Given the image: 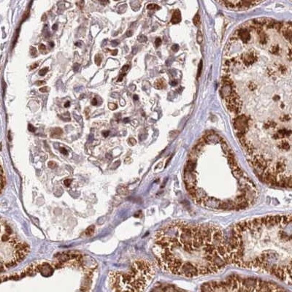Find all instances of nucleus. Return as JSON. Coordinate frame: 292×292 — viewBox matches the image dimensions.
<instances>
[{
  "instance_id": "nucleus-49",
  "label": "nucleus",
  "mask_w": 292,
  "mask_h": 292,
  "mask_svg": "<svg viewBox=\"0 0 292 292\" xmlns=\"http://www.w3.org/2000/svg\"><path fill=\"white\" fill-rule=\"evenodd\" d=\"M50 46H51V47H53L54 46V43L53 42H50Z\"/></svg>"
},
{
  "instance_id": "nucleus-1",
  "label": "nucleus",
  "mask_w": 292,
  "mask_h": 292,
  "mask_svg": "<svg viewBox=\"0 0 292 292\" xmlns=\"http://www.w3.org/2000/svg\"><path fill=\"white\" fill-rule=\"evenodd\" d=\"M153 251L164 272L185 277L215 273L229 264L224 233L212 224L172 222L156 234Z\"/></svg>"
},
{
  "instance_id": "nucleus-51",
  "label": "nucleus",
  "mask_w": 292,
  "mask_h": 292,
  "mask_svg": "<svg viewBox=\"0 0 292 292\" xmlns=\"http://www.w3.org/2000/svg\"><path fill=\"white\" fill-rule=\"evenodd\" d=\"M123 121H124V123H126L129 121V119H124V120H123Z\"/></svg>"
},
{
  "instance_id": "nucleus-35",
  "label": "nucleus",
  "mask_w": 292,
  "mask_h": 292,
  "mask_svg": "<svg viewBox=\"0 0 292 292\" xmlns=\"http://www.w3.org/2000/svg\"><path fill=\"white\" fill-rule=\"evenodd\" d=\"M39 50H40V51H45V45H43V44H40V45H39Z\"/></svg>"
},
{
  "instance_id": "nucleus-23",
  "label": "nucleus",
  "mask_w": 292,
  "mask_h": 292,
  "mask_svg": "<svg viewBox=\"0 0 292 292\" xmlns=\"http://www.w3.org/2000/svg\"><path fill=\"white\" fill-rule=\"evenodd\" d=\"M102 62V57L100 56V55H96L95 57V63L97 66H99L101 64Z\"/></svg>"
},
{
  "instance_id": "nucleus-43",
  "label": "nucleus",
  "mask_w": 292,
  "mask_h": 292,
  "mask_svg": "<svg viewBox=\"0 0 292 292\" xmlns=\"http://www.w3.org/2000/svg\"><path fill=\"white\" fill-rule=\"evenodd\" d=\"M131 35H132V32L131 31H128L127 33H126V36L127 37H131Z\"/></svg>"
},
{
  "instance_id": "nucleus-17",
  "label": "nucleus",
  "mask_w": 292,
  "mask_h": 292,
  "mask_svg": "<svg viewBox=\"0 0 292 292\" xmlns=\"http://www.w3.org/2000/svg\"><path fill=\"white\" fill-rule=\"evenodd\" d=\"M193 24L195 25V26H198L199 25V24H200V17H199V14H196V16L193 17Z\"/></svg>"
},
{
  "instance_id": "nucleus-46",
  "label": "nucleus",
  "mask_w": 292,
  "mask_h": 292,
  "mask_svg": "<svg viewBox=\"0 0 292 292\" xmlns=\"http://www.w3.org/2000/svg\"><path fill=\"white\" fill-rule=\"evenodd\" d=\"M273 99H274V100H275V101H277V100H279V99H280V97H279L278 96H274Z\"/></svg>"
},
{
  "instance_id": "nucleus-11",
  "label": "nucleus",
  "mask_w": 292,
  "mask_h": 292,
  "mask_svg": "<svg viewBox=\"0 0 292 292\" xmlns=\"http://www.w3.org/2000/svg\"><path fill=\"white\" fill-rule=\"evenodd\" d=\"M257 2H258V0H241L240 4L243 7L248 8L251 5L256 4Z\"/></svg>"
},
{
  "instance_id": "nucleus-42",
  "label": "nucleus",
  "mask_w": 292,
  "mask_h": 292,
  "mask_svg": "<svg viewBox=\"0 0 292 292\" xmlns=\"http://www.w3.org/2000/svg\"><path fill=\"white\" fill-rule=\"evenodd\" d=\"M38 65H39V64H38V63L34 64L33 65H32V66H31V69H35L36 67H38Z\"/></svg>"
},
{
  "instance_id": "nucleus-41",
  "label": "nucleus",
  "mask_w": 292,
  "mask_h": 292,
  "mask_svg": "<svg viewBox=\"0 0 292 292\" xmlns=\"http://www.w3.org/2000/svg\"><path fill=\"white\" fill-rule=\"evenodd\" d=\"M288 55V59H289V60L291 61V49H289Z\"/></svg>"
},
{
  "instance_id": "nucleus-48",
  "label": "nucleus",
  "mask_w": 292,
  "mask_h": 292,
  "mask_svg": "<svg viewBox=\"0 0 292 292\" xmlns=\"http://www.w3.org/2000/svg\"><path fill=\"white\" fill-rule=\"evenodd\" d=\"M80 44H81V43H75V45L78 46V47H81V45H80Z\"/></svg>"
},
{
  "instance_id": "nucleus-6",
  "label": "nucleus",
  "mask_w": 292,
  "mask_h": 292,
  "mask_svg": "<svg viewBox=\"0 0 292 292\" xmlns=\"http://www.w3.org/2000/svg\"><path fill=\"white\" fill-rule=\"evenodd\" d=\"M223 83L224 85L221 88V95L223 98L226 99L232 94L234 89L233 86H232V82L228 78H224L223 80Z\"/></svg>"
},
{
  "instance_id": "nucleus-14",
  "label": "nucleus",
  "mask_w": 292,
  "mask_h": 292,
  "mask_svg": "<svg viewBox=\"0 0 292 292\" xmlns=\"http://www.w3.org/2000/svg\"><path fill=\"white\" fill-rule=\"evenodd\" d=\"M129 65H124V66L122 67V69H121V75H120V77H119V79H118V82H120V81L122 80L123 78L124 77V75H126V71L129 69Z\"/></svg>"
},
{
  "instance_id": "nucleus-36",
  "label": "nucleus",
  "mask_w": 292,
  "mask_h": 292,
  "mask_svg": "<svg viewBox=\"0 0 292 292\" xmlns=\"http://www.w3.org/2000/svg\"><path fill=\"white\" fill-rule=\"evenodd\" d=\"M129 143H131V145H135L136 144V140L134 138H130L129 139Z\"/></svg>"
},
{
  "instance_id": "nucleus-19",
  "label": "nucleus",
  "mask_w": 292,
  "mask_h": 292,
  "mask_svg": "<svg viewBox=\"0 0 292 292\" xmlns=\"http://www.w3.org/2000/svg\"><path fill=\"white\" fill-rule=\"evenodd\" d=\"M147 8L148 10H158L160 9V7L156 4H149L147 6Z\"/></svg>"
},
{
  "instance_id": "nucleus-24",
  "label": "nucleus",
  "mask_w": 292,
  "mask_h": 292,
  "mask_svg": "<svg viewBox=\"0 0 292 292\" xmlns=\"http://www.w3.org/2000/svg\"><path fill=\"white\" fill-rule=\"evenodd\" d=\"M137 40L140 43H145L147 41V37L144 35H140L137 37Z\"/></svg>"
},
{
  "instance_id": "nucleus-26",
  "label": "nucleus",
  "mask_w": 292,
  "mask_h": 292,
  "mask_svg": "<svg viewBox=\"0 0 292 292\" xmlns=\"http://www.w3.org/2000/svg\"><path fill=\"white\" fill-rule=\"evenodd\" d=\"M108 107H109V109H110L111 110H114L115 109H117L118 106L115 103H109L108 104Z\"/></svg>"
},
{
  "instance_id": "nucleus-44",
  "label": "nucleus",
  "mask_w": 292,
  "mask_h": 292,
  "mask_svg": "<svg viewBox=\"0 0 292 292\" xmlns=\"http://www.w3.org/2000/svg\"><path fill=\"white\" fill-rule=\"evenodd\" d=\"M29 130H30V131H33L34 130V127H33V126H32V125H30V124L29 125Z\"/></svg>"
},
{
  "instance_id": "nucleus-38",
  "label": "nucleus",
  "mask_w": 292,
  "mask_h": 292,
  "mask_svg": "<svg viewBox=\"0 0 292 292\" xmlns=\"http://www.w3.org/2000/svg\"><path fill=\"white\" fill-rule=\"evenodd\" d=\"M280 70L281 71V72L282 73H284L285 71L286 70V68L284 67V66H280Z\"/></svg>"
},
{
  "instance_id": "nucleus-33",
  "label": "nucleus",
  "mask_w": 292,
  "mask_h": 292,
  "mask_svg": "<svg viewBox=\"0 0 292 292\" xmlns=\"http://www.w3.org/2000/svg\"><path fill=\"white\" fill-rule=\"evenodd\" d=\"M44 84H45V82L44 80H39V81L36 82V85H37V86H43Z\"/></svg>"
},
{
  "instance_id": "nucleus-45",
  "label": "nucleus",
  "mask_w": 292,
  "mask_h": 292,
  "mask_svg": "<svg viewBox=\"0 0 292 292\" xmlns=\"http://www.w3.org/2000/svg\"><path fill=\"white\" fill-rule=\"evenodd\" d=\"M69 105H70L69 102H67L64 104V107H69Z\"/></svg>"
},
{
  "instance_id": "nucleus-34",
  "label": "nucleus",
  "mask_w": 292,
  "mask_h": 292,
  "mask_svg": "<svg viewBox=\"0 0 292 292\" xmlns=\"http://www.w3.org/2000/svg\"><path fill=\"white\" fill-rule=\"evenodd\" d=\"M111 45H112V46H113V47L117 46V45H119V42H118L117 40H113V41L111 42Z\"/></svg>"
},
{
  "instance_id": "nucleus-10",
  "label": "nucleus",
  "mask_w": 292,
  "mask_h": 292,
  "mask_svg": "<svg viewBox=\"0 0 292 292\" xmlns=\"http://www.w3.org/2000/svg\"><path fill=\"white\" fill-rule=\"evenodd\" d=\"M181 21V13L179 10H176L172 14L171 18V23L173 24H179Z\"/></svg>"
},
{
  "instance_id": "nucleus-7",
  "label": "nucleus",
  "mask_w": 292,
  "mask_h": 292,
  "mask_svg": "<svg viewBox=\"0 0 292 292\" xmlns=\"http://www.w3.org/2000/svg\"><path fill=\"white\" fill-rule=\"evenodd\" d=\"M241 59L242 60L243 63L245 64L247 67H249L250 65H251L256 61L257 55L254 51H249L248 52L242 53L241 55Z\"/></svg>"
},
{
  "instance_id": "nucleus-8",
  "label": "nucleus",
  "mask_w": 292,
  "mask_h": 292,
  "mask_svg": "<svg viewBox=\"0 0 292 292\" xmlns=\"http://www.w3.org/2000/svg\"><path fill=\"white\" fill-rule=\"evenodd\" d=\"M281 29H282V32H283V34L284 36V37L288 40L290 43L291 42V37H292V30H291V22H289L288 24H286V26H282Z\"/></svg>"
},
{
  "instance_id": "nucleus-16",
  "label": "nucleus",
  "mask_w": 292,
  "mask_h": 292,
  "mask_svg": "<svg viewBox=\"0 0 292 292\" xmlns=\"http://www.w3.org/2000/svg\"><path fill=\"white\" fill-rule=\"evenodd\" d=\"M269 51H270V52H271L272 53H273V54H277V53L279 52V51H280L279 45H273L271 46L270 49H269Z\"/></svg>"
},
{
  "instance_id": "nucleus-39",
  "label": "nucleus",
  "mask_w": 292,
  "mask_h": 292,
  "mask_svg": "<svg viewBox=\"0 0 292 292\" xmlns=\"http://www.w3.org/2000/svg\"><path fill=\"white\" fill-rule=\"evenodd\" d=\"M109 51L111 52V54H112L113 55H116V54L118 53V50H113V51H110V50H109Z\"/></svg>"
},
{
  "instance_id": "nucleus-22",
  "label": "nucleus",
  "mask_w": 292,
  "mask_h": 292,
  "mask_svg": "<svg viewBox=\"0 0 292 292\" xmlns=\"http://www.w3.org/2000/svg\"><path fill=\"white\" fill-rule=\"evenodd\" d=\"M201 70H202V61H200V63L198 66V71H197V78H199L200 77L201 73Z\"/></svg>"
},
{
  "instance_id": "nucleus-28",
  "label": "nucleus",
  "mask_w": 292,
  "mask_h": 292,
  "mask_svg": "<svg viewBox=\"0 0 292 292\" xmlns=\"http://www.w3.org/2000/svg\"><path fill=\"white\" fill-rule=\"evenodd\" d=\"M172 50L174 52H178L179 51V45L177 44H174L172 46Z\"/></svg>"
},
{
  "instance_id": "nucleus-9",
  "label": "nucleus",
  "mask_w": 292,
  "mask_h": 292,
  "mask_svg": "<svg viewBox=\"0 0 292 292\" xmlns=\"http://www.w3.org/2000/svg\"><path fill=\"white\" fill-rule=\"evenodd\" d=\"M238 36L243 43H248L251 39V34L246 29H240L238 30Z\"/></svg>"
},
{
  "instance_id": "nucleus-2",
  "label": "nucleus",
  "mask_w": 292,
  "mask_h": 292,
  "mask_svg": "<svg viewBox=\"0 0 292 292\" xmlns=\"http://www.w3.org/2000/svg\"><path fill=\"white\" fill-rule=\"evenodd\" d=\"M291 215H267L237 224L228 243L229 263L269 273L291 285Z\"/></svg>"
},
{
  "instance_id": "nucleus-40",
  "label": "nucleus",
  "mask_w": 292,
  "mask_h": 292,
  "mask_svg": "<svg viewBox=\"0 0 292 292\" xmlns=\"http://www.w3.org/2000/svg\"><path fill=\"white\" fill-rule=\"evenodd\" d=\"M170 83H171V85H172V86H176V85L178 84V81L175 80H172Z\"/></svg>"
},
{
  "instance_id": "nucleus-27",
  "label": "nucleus",
  "mask_w": 292,
  "mask_h": 292,
  "mask_svg": "<svg viewBox=\"0 0 292 292\" xmlns=\"http://www.w3.org/2000/svg\"><path fill=\"white\" fill-rule=\"evenodd\" d=\"M155 45L156 47H158L162 45V40L160 38H156L155 40Z\"/></svg>"
},
{
  "instance_id": "nucleus-21",
  "label": "nucleus",
  "mask_w": 292,
  "mask_h": 292,
  "mask_svg": "<svg viewBox=\"0 0 292 292\" xmlns=\"http://www.w3.org/2000/svg\"><path fill=\"white\" fill-rule=\"evenodd\" d=\"M280 120L283 122H286V121H289L291 120V117L288 115H282L280 118Z\"/></svg>"
},
{
  "instance_id": "nucleus-50",
  "label": "nucleus",
  "mask_w": 292,
  "mask_h": 292,
  "mask_svg": "<svg viewBox=\"0 0 292 292\" xmlns=\"http://www.w3.org/2000/svg\"><path fill=\"white\" fill-rule=\"evenodd\" d=\"M134 99H135V100H137V99H138V96H137V95H134Z\"/></svg>"
},
{
  "instance_id": "nucleus-12",
  "label": "nucleus",
  "mask_w": 292,
  "mask_h": 292,
  "mask_svg": "<svg viewBox=\"0 0 292 292\" xmlns=\"http://www.w3.org/2000/svg\"><path fill=\"white\" fill-rule=\"evenodd\" d=\"M154 86H155V88H156L162 89V88H165V86H166V83H165V81H164V80L159 79L155 82Z\"/></svg>"
},
{
  "instance_id": "nucleus-25",
  "label": "nucleus",
  "mask_w": 292,
  "mask_h": 292,
  "mask_svg": "<svg viewBox=\"0 0 292 292\" xmlns=\"http://www.w3.org/2000/svg\"><path fill=\"white\" fill-rule=\"evenodd\" d=\"M48 72V68L47 67H45L43 69H42L40 72H39V74L40 76H44Z\"/></svg>"
},
{
  "instance_id": "nucleus-30",
  "label": "nucleus",
  "mask_w": 292,
  "mask_h": 292,
  "mask_svg": "<svg viewBox=\"0 0 292 292\" xmlns=\"http://www.w3.org/2000/svg\"><path fill=\"white\" fill-rule=\"evenodd\" d=\"M79 68H80V64H79L75 63V64H74V66H73V69H74V71H75V72L78 71V69H79Z\"/></svg>"
},
{
  "instance_id": "nucleus-32",
  "label": "nucleus",
  "mask_w": 292,
  "mask_h": 292,
  "mask_svg": "<svg viewBox=\"0 0 292 292\" xmlns=\"http://www.w3.org/2000/svg\"><path fill=\"white\" fill-rule=\"evenodd\" d=\"M37 54V51L34 47H31V55L33 56H35Z\"/></svg>"
},
{
  "instance_id": "nucleus-31",
  "label": "nucleus",
  "mask_w": 292,
  "mask_h": 292,
  "mask_svg": "<svg viewBox=\"0 0 292 292\" xmlns=\"http://www.w3.org/2000/svg\"><path fill=\"white\" fill-rule=\"evenodd\" d=\"M49 91V88L48 87H43V88H40V91H41V92H43V93H44V92H47V91Z\"/></svg>"
},
{
  "instance_id": "nucleus-13",
  "label": "nucleus",
  "mask_w": 292,
  "mask_h": 292,
  "mask_svg": "<svg viewBox=\"0 0 292 292\" xmlns=\"http://www.w3.org/2000/svg\"><path fill=\"white\" fill-rule=\"evenodd\" d=\"M259 37H260V43L263 45H265L267 43V36L263 31H261L259 33Z\"/></svg>"
},
{
  "instance_id": "nucleus-18",
  "label": "nucleus",
  "mask_w": 292,
  "mask_h": 292,
  "mask_svg": "<svg viewBox=\"0 0 292 292\" xmlns=\"http://www.w3.org/2000/svg\"><path fill=\"white\" fill-rule=\"evenodd\" d=\"M197 43L199 44H201L203 41V35H202V33L201 32V31H199V30H198L197 32Z\"/></svg>"
},
{
  "instance_id": "nucleus-47",
  "label": "nucleus",
  "mask_w": 292,
  "mask_h": 292,
  "mask_svg": "<svg viewBox=\"0 0 292 292\" xmlns=\"http://www.w3.org/2000/svg\"><path fill=\"white\" fill-rule=\"evenodd\" d=\"M52 29H53V30H56V29H57V24H54V25L53 26Z\"/></svg>"
},
{
  "instance_id": "nucleus-15",
  "label": "nucleus",
  "mask_w": 292,
  "mask_h": 292,
  "mask_svg": "<svg viewBox=\"0 0 292 292\" xmlns=\"http://www.w3.org/2000/svg\"><path fill=\"white\" fill-rule=\"evenodd\" d=\"M277 126L276 123H275L272 121H267V122L265 123L264 128L265 129H272V128H275Z\"/></svg>"
},
{
  "instance_id": "nucleus-29",
  "label": "nucleus",
  "mask_w": 292,
  "mask_h": 292,
  "mask_svg": "<svg viewBox=\"0 0 292 292\" xmlns=\"http://www.w3.org/2000/svg\"><path fill=\"white\" fill-rule=\"evenodd\" d=\"M249 88L251 90V91H253V90H255L256 88V84H254L253 83H251L250 84H249Z\"/></svg>"
},
{
  "instance_id": "nucleus-5",
  "label": "nucleus",
  "mask_w": 292,
  "mask_h": 292,
  "mask_svg": "<svg viewBox=\"0 0 292 292\" xmlns=\"http://www.w3.org/2000/svg\"><path fill=\"white\" fill-rule=\"evenodd\" d=\"M234 126L237 131V134L245 135L249 129L248 119L244 115L238 116L234 121Z\"/></svg>"
},
{
  "instance_id": "nucleus-20",
  "label": "nucleus",
  "mask_w": 292,
  "mask_h": 292,
  "mask_svg": "<svg viewBox=\"0 0 292 292\" xmlns=\"http://www.w3.org/2000/svg\"><path fill=\"white\" fill-rule=\"evenodd\" d=\"M283 26V24L281 22H278V21H275V24L273 26V28H275L276 30L279 31L280 29Z\"/></svg>"
},
{
  "instance_id": "nucleus-3",
  "label": "nucleus",
  "mask_w": 292,
  "mask_h": 292,
  "mask_svg": "<svg viewBox=\"0 0 292 292\" xmlns=\"http://www.w3.org/2000/svg\"><path fill=\"white\" fill-rule=\"evenodd\" d=\"M154 275V265L146 260H138L133 263L128 272H110V285L115 291H142L149 285Z\"/></svg>"
},
{
  "instance_id": "nucleus-37",
  "label": "nucleus",
  "mask_w": 292,
  "mask_h": 292,
  "mask_svg": "<svg viewBox=\"0 0 292 292\" xmlns=\"http://www.w3.org/2000/svg\"><path fill=\"white\" fill-rule=\"evenodd\" d=\"M91 104H92V105H94V106L96 105H97V99H96V98L93 99V100L91 101Z\"/></svg>"
},
{
  "instance_id": "nucleus-4",
  "label": "nucleus",
  "mask_w": 292,
  "mask_h": 292,
  "mask_svg": "<svg viewBox=\"0 0 292 292\" xmlns=\"http://www.w3.org/2000/svg\"><path fill=\"white\" fill-rule=\"evenodd\" d=\"M204 291H279L284 289L278 286L257 279H242L231 277L227 280L212 282L204 284L201 287Z\"/></svg>"
}]
</instances>
